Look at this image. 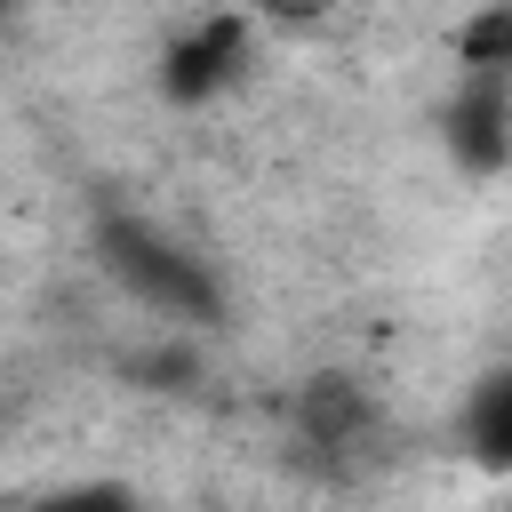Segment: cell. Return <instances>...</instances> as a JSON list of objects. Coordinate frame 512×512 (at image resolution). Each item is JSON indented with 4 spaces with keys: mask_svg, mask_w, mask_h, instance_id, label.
Listing matches in <instances>:
<instances>
[{
    "mask_svg": "<svg viewBox=\"0 0 512 512\" xmlns=\"http://www.w3.org/2000/svg\"><path fill=\"white\" fill-rule=\"evenodd\" d=\"M240 40H248V32H240V16H208V24L176 48V72H168V80H176V96H208L216 80H232Z\"/></svg>",
    "mask_w": 512,
    "mask_h": 512,
    "instance_id": "cell-1",
    "label": "cell"
},
{
    "mask_svg": "<svg viewBox=\"0 0 512 512\" xmlns=\"http://www.w3.org/2000/svg\"><path fill=\"white\" fill-rule=\"evenodd\" d=\"M472 448L480 456H512V384H488L472 408Z\"/></svg>",
    "mask_w": 512,
    "mask_h": 512,
    "instance_id": "cell-2",
    "label": "cell"
},
{
    "mask_svg": "<svg viewBox=\"0 0 512 512\" xmlns=\"http://www.w3.org/2000/svg\"><path fill=\"white\" fill-rule=\"evenodd\" d=\"M48 512H136V504H128V496H104V488H96V496H64V504H48Z\"/></svg>",
    "mask_w": 512,
    "mask_h": 512,
    "instance_id": "cell-3",
    "label": "cell"
}]
</instances>
